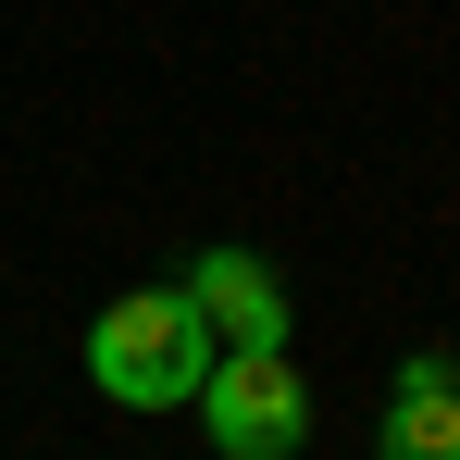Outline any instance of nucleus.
<instances>
[{
  "label": "nucleus",
  "mask_w": 460,
  "mask_h": 460,
  "mask_svg": "<svg viewBox=\"0 0 460 460\" xmlns=\"http://www.w3.org/2000/svg\"><path fill=\"white\" fill-rule=\"evenodd\" d=\"M212 374V323L187 287H125V299L87 323V385L112 411H187Z\"/></svg>",
  "instance_id": "f257e3e1"
},
{
  "label": "nucleus",
  "mask_w": 460,
  "mask_h": 460,
  "mask_svg": "<svg viewBox=\"0 0 460 460\" xmlns=\"http://www.w3.org/2000/svg\"><path fill=\"white\" fill-rule=\"evenodd\" d=\"M187 411L212 423L225 460H299L311 448V385H299L287 349H212V374H199Z\"/></svg>",
  "instance_id": "f03ea898"
},
{
  "label": "nucleus",
  "mask_w": 460,
  "mask_h": 460,
  "mask_svg": "<svg viewBox=\"0 0 460 460\" xmlns=\"http://www.w3.org/2000/svg\"><path fill=\"white\" fill-rule=\"evenodd\" d=\"M199 323H212V349H287V274L261 261V249H199L187 274H174Z\"/></svg>",
  "instance_id": "7ed1b4c3"
},
{
  "label": "nucleus",
  "mask_w": 460,
  "mask_h": 460,
  "mask_svg": "<svg viewBox=\"0 0 460 460\" xmlns=\"http://www.w3.org/2000/svg\"><path fill=\"white\" fill-rule=\"evenodd\" d=\"M374 460H460V374L448 361H411V374H398Z\"/></svg>",
  "instance_id": "20e7f679"
}]
</instances>
